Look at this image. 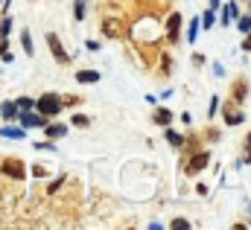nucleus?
<instances>
[{
	"mask_svg": "<svg viewBox=\"0 0 251 230\" xmlns=\"http://www.w3.org/2000/svg\"><path fill=\"white\" fill-rule=\"evenodd\" d=\"M18 116H21V125L24 128H44L47 125V116H41L38 111L32 114V111H18Z\"/></svg>",
	"mask_w": 251,
	"mask_h": 230,
	"instance_id": "6",
	"label": "nucleus"
},
{
	"mask_svg": "<svg viewBox=\"0 0 251 230\" xmlns=\"http://www.w3.org/2000/svg\"><path fill=\"white\" fill-rule=\"evenodd\" d=\"M15 105H18V111H32L35 108V99L32 96H21V99H15Z\"/></svg>",
	"mask_w": 251,
	"mask_h": 230,
	"instance_id": "19",
	"label": "nucleus"
},
{
	"mask_svg": "<svg viewBox=\"0 0 251 230\" xmlns=\"http://www.w3.org/2000/svg\"><path fill=\"white\" fill-rule=\"evenodd\" d=\"M0 3H3V0H0Z\"/></svg>",
	"mask_w": 251,
	"mask_h": 230,
	"instance_id": "36",
	"label": "nucleus"
},
{
	"mask_svg": "<svg viewBox=\"0 0 251 230\" xmlns=\"http://www.w3.org/2000/svg\"><path fill=\"white\" fill-rule=\"evenodd\" d=\"M152 122H155V125H170V122H173V111H167V108H155Z\"/></svg>",
	"mask_w": 251,
	"mask_h": 230,
	"instance_id": "11",
	"label": "nucleus"
},
{
	"mask_svg": "<svg viewBox=\"0 0 251 230\" xmlns=\"http://www.w3.org/2000/svg\"><path fill=\"white\" fill-rule=\"evenodd\" d=\"M213 73H216V76H225V67H222V64L216 61V64H213Z\"/></svg>",
	"mask_w": 251,
	"mask_h": 230,
	"instance_id": "31",
	"label": "nucleus"
},
{
	"mask_svg": "<svg viewBox=\"0 0 251 230\" xmlns=\"http://www.w3.org/2000/svg\"><path fill=\"white\" fill-rule=\"evenodd\" d=\"M199 21H201V26H204V29H210V26H213V21H216V12H213V9H207Z\"/></svg>",
	"mask_w": 251,
	"mask_h": 230,
	"instance_id": "21",
	"label": "nucleus"
},
{
	"mask_svg": "<svg viewBox=\"0 0 251 230\" xmlns=\"http://www.w3.org/2000/svg\"><path fill=\"white\" fill-rule=\"evenodd\" d=\"M21 44H24V53L26 56H35V44H32V35L29 32H21Z\"/></svg>",
	"mask_w": 251,
	"mask_h": 230,
	"instance_id": "17",
	"label": "nucleus"
},
{
	"mask_svg": "<svg viewBox=\"0 0 251 230\" xmlns=\"http://www.w3.org/2000/svg\"><path fill=\"white\" fill-rule=\"evenodd\" d=\"M164 137H167V143H170L173 149H184V137H181L178 131H173V128H167V134H164Z\"/></svg>",
	"mask_w": 251,
	"mask_h": 230,
	"instance_id": "13",
	"label": "nucleus"
},
{
	"mask_svg": "<svg viewBox=\"0 0 251 230\" xmlns=\"http://www.w3.org/2000/svg\"><path fill=\"white\" fill-rule=\"evenodd\" d=\"M222 119H225V125H240V122H246V111L237 108V102H222Z\"/></svg>",
	"mask_w": 251,
	"mask_h": 230,
	"instance_id": "3",
	"label": "nucleus"
},
{
	"mask_svg": "<svg viewBox=\"0 0 251 230\" xmlns=\"http://www.w3.org/2000/svg\"><path fill=\"white\" fill-rule=\"evenodd\" d=\"M219 6H222L219 0H210V9H213V12H219Z\"/></svg>",
	"mask_w": 251,
	"mask_h": 230,
	"instance_id": "33",
	"label": "nucleus"
},
{
	"mask_svg": "<svg viewBox=\"0 0 251 230\" xmlns=\"http://www.w3.org/2000/svg\"><path fill=\"white\" fill-rule=\"evenodd\" d=\"M216 108H219V96H210V105H207V116L210 119L216 116Z\"/></svg>",
	"mask_w": 251,
	"mask_h": 230,
	"instance_id": "27",
	"label": "nucleus"
},
{
	"mask_svg": "<svg viewBox=\"0 0 251 230\" xmlns=\"http://www.w3.org/2000/svg\"><path fill=\"white\" fill-rule=\"evenodd\" d=\"M73 18H76V21H82V18H85V3H82V0H76V3H73Z\"/></svg>",
	"mask_w": 251,
	"mask_h": 230,
	"instance_id": "25",
	"label": "nucleus"
},
{
	"mask_svg": "<svg viewBox=\"0 0 251 230\" xmlns=\"http://www.w3.org/2000/svg\"><path fill=\"white\" fill-rule=\"evenodd\" d=\"M32 149H38V152H53L56 146H53V143L47 140V143H32Z\"/></svg>",
	"mask_w": 251,
	"mask_h": 230,
	"instance_id": "28",
	"label": "nucleus"
},
{
	"mask_svg": "<svg viewBox=\"0 0 251 230\" xmlns=\"http://www.w3.org/2000/svg\"><path fill=\"white\" fill-rule=\"evenodd\" d=\"M70 125H76V128H88V125H91V119H88L85 114H73Z\"/></svg>",
	"mask_w": 251,
	"mask_h": 230,
	"instance_id": "23",
	"label": "nucleus"
},
{
	"mask_svg": "<svg viewBox=\"0 0 251 230\" xmlns=\"http://www.w3.org/2000/svg\"><path fill=\"white\" fill-rule=\"evenodd\" d=\"M0 137H9V140H21V137H24V128H0Z\"/></svg>",
	"mask_w": 251,
	"mask_h": 230,
	"instance_id": "20",
	"label": "nucleus"
},
{
	"mask_svg": "<svg viewBox=\"0 0 251 230\" xmlns=\"http://www.w3.org/2000/svg\"><path fill=\"white\" fill-rule=\"evenodd\" d=\"M64 105H62V96L59 93H44L41 99H35V111L41 116H59V111H62Z\"/></svg>",
	"mask_w": 251,
	"mask_h": 230,
	"instance_id": "1",
	"label": "nucleus"
},
{
	"mask_svg": "<svg viewBox=\"0 0 251 230\" xmlns=\"http://www.w3.org/2000/svg\"><path fill=\"white\" fill-rule=\"evenodd\" d=\"M246 143H249V146H251V134H249V137H246Z\"/></svg>",
	"mask_w": 251,
	"mask_h": 230,
	"instance_id": "34",
	"label": "nucleus"
},
{
	"mask_svg": "<svg viewBox=\"0 0 251 230\" xmlns=\"http://www.w3.org/2000/svg\"><path fill=\"white\" fill-rule=\"evenodd\" d=\"M243 50H251V32L243 38Z\"/></svg>",
	"mask_w": 251,
	"mask_h": 230,
	"instance_id": "32",
	"label": "nucleus"
},
{
	"mask_svg": "<svg viewBox=\"0 0 251 230\" xmlns=\"http://www.w3.org/2000/svg\"><path fill=\"white\" fill-rule=\"evenodd\" d=\"M207 161H210V155H207V152H199V155L187 163V175H196L199 169H204V166H207Z\"/></svg>",
	"mask_w": 251,
	"mask_h": 230,
	"instance_id": "8",
	"label": "nucleus"
},
{
	"mask_svg": "<svg viewBox=\"0 0 251 230\" xmlns=\"http://www.w3.org/2000/svg\"><path fill=\"white\" fill-rule=\"evenodd\" d=\"M9 32H12V18H3L0 21V38H9Z\"/></svg>",
	"mask_w": 251,
	"mask_h": 230,
	"instance_id": "24",
	"label": "nucleus"
},
{
	"mask_svg": "<svg viewBox=\"0 0 251 230\" xmlns=\"http://www.w3.org/2000/svg\"><path fill=\"white\" fill-rule=\"evenodd\" d=\"M219 9H222V23H231V21H234V18L243 12V9H240L234 0H228V3H225V6H219Z\"/></svg>",
	"mask_w": 251,
	"mask_h": 230,
	"instance_id": "9",
	"label": "nucleus"
},
{
	"mask_svg": "<svg viewBox=\"0 0 251 230\" xmlns=\"http://www.w3.org/2000/svg\"><path fill=\"white\" fill-rule=\"evenodd\" d=\"M131 32H134V38H137V41H155V38H158V32H161V26H158V21H155V18H143L140 23H134V26H131Z\"/></svg>",
	"mask_w": 251,
	"mask_h": 230,
	"instance_id": "2",
	"label": "nucleus"
},
{
	"mask_svg": "<svg viewBox=\"0 0 251 230\" xmlns=\"http://www.w3.org/2000/svg\"><path fill=\"white\" fill-rule=\"evenodd\" d=\"M234 21H237V29H240V32H251V15H243V12H240Z\"/></svg>",
	"mask_w": 251,
	"mask_h": 230,
	"instance_id": "18",
	"label": "nucleus"
},
{
	"mask_svg": "<svg viewBox=\"0 0 251 230\" xmlns=\"http://www.w3.org/2000/svg\"><path fill=\"white\" fill-rule=\"evenodd\" d=\"M85 47H88V50H91V53H97V50H100V41H88V44H85Z\"/></svg>",
	"mask_w": 251,
	"mask_h": 230,
	"instance_id": "30",
	"label": "nucleus"
},
{
	"mask_svg": "<svg viewBox=\"0 0 251 230\" xmlns=\"http://www.w3.org/2000/svg\"><path fill=\"white\" fill-rule=\"evenodd\" d=\"M0 41H3V38H0Z\"/></svg>",
	"mask_w": 251,
	"mask_h": 230,
	"instance_id": "35",
	"label": "nucleus"
},
{
	"mask_svg": "<svg viewBox=\"0 0 251 230\" xmlns=\"http://www.w3.org/2000/svg\"><path fill=\"white\" fill-rule=\"evenodd\" d=\"M102 29H105V35H108V38H120V32H123V26H120L117 21H105V23H102Z\"/></svg>",
	"mask_w": 251,
	"mask_h": 230,
	"instance_id": "15",
	"label": "nucleus"
},
{
	"mask_svg": "<svg viewBox=\"0 0 251 230\" xmlns=\"http://www.w3.org/2000/svg\"><path fill=\"white\" fill-rule=\"evenodd\" d=\"M32 175H35V178H44L47 169H44V166H32Z\"/></svg>",
	"mask_w": 251,
	"mask_h": 230,
	"instance_id": "29",
	"label": "nucleus"
},
{
	"mask_svg": "<svg viewBox=\"0 0 251 230\" xmlns=\"http://www.w3.org/2000/svg\"><path fill=\"white\" fill-rule=\"evenodd\" d=\"M0 116H3V119H15V116H18V105H15V102H9V99H6V102H0Z\"/></svg>",
	"mask_w": 251,
	"mask_h": 230,
	"instance_id": "14",
	"label": "nucleus"
},
{
	"mask_svg": "<svg viewBox=\"0 0 251 230\" xmlns=\"http://www.w3.org/2000/svg\"><path fill=\"white\" fill-rule=\"evenodd\" d=\"M44 131H47V137L50 140H59L67 134V125H59V122H53V125H44Z\"/></svg>",
	"mask_w": 251,
	"mask_h": 230,
	"instance_id": "12",
	"label": "nucleus"
},
{
	"mask_svg": "<svg viewBox=\"0 0 251 230\" xmlns=\"http://www.w3.org/2000/svg\"><path fill=\"white\" fill-rule=\"evenodd\" d=\"M0 172L9 175V178H15V181H24V175H26V166H24V161L12 158V161H3V163H0Z\"/></svg>",
	"mask_w": 251,
	"mask_h": 230,
	"instance_id": "5",
	"label": "nucleus"
},
{
	"mask_svg": "<svg viewBox=\"0 0 251 230\" xmlns=\"http://www.w3.org/2000/svg\"><path fill=\"white\" fill-rule=\"evenodd\" d=\"M47 47H50V53H53V58L59 64H70V56H67V50L62 47V41H59L56 32H47Z\"/></svg>",
	"mask_w": 251,
	"mask_h": 230,
	"instance_id": "4",
	"label": "nucleus"
},
{
	"mask_svg": "<svg viewBox=\"0 0 251 230\" xmlns=\"http://www.w3.org/2000/svg\"><path fill=\"white\" fill-rule=\"evenodd\" d=\"M199 29H201V21H199V18H193V21H190V26H187V41H190V44H196Z\"/></svg>",
	"mask_w": 251,
	"mask_h": 230,
	"instance_id": "16",
	"label": "nucleus"
},
{
	"mask_svg": "<svg viewBox=\"0 0 251 230\" xmlns=\"http://www.w3.org/2000/svg\"><path fill=\"white\" fill-rule=\"evenodd\" d=\"M100 79H102V76H100L97 70H79V73H76V82H79V85H97Z\"/></svg>",
	"mask_w": 251,
	"mask_h": 230,
	"instance_id": "10",
	"label": "nucleus"
},
{
	"mask_svg": "<svg viewBox=\"0 0 251 230\" xmlns=\"http://www.w3.org/2000/svg\"><path fill=\"white\" fill-rule=\"evenodd\" d=\"M167 38H170L173 44L181 38V15H178V12H173L170 21H167Z\"/></svg>",
	"mask_w": 251,
	"mask_h": 230,
	"instance_id": "7",
	"label": "nucleus"
},
{
	"mask_svg": "<svg viewBox=\"0 0 251 230\" xmlns=\"http://www.w3.org/2000/svg\"><path fill=\"white\" fill-rule=\"evenodd\" d=\"M246 93H249V85H246V82H237V85H234V102H240Z\"/></svg>",
	"mask_w": 251,
	"mask_h": 230,
	"instance_id": "22",
	"label": "nucleus"
},
{
	"mask_svg": "<svg viewBox=\"0 0 251 230\" xmlns=\"http://www.w3.org/2000/svg\"><path fill=\"white\" fill-rule=\"evenodd\" d=\"M170 228H173V230H190V222H187V219H173V222H170Z\"/></svg>",
	"mask_w": 251,
	"mask_h": 230,
	"instance_id": "26",
	"label": "nucleus"
}]
</instances>
